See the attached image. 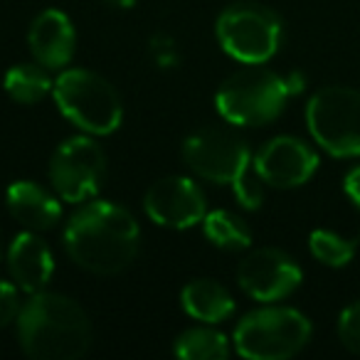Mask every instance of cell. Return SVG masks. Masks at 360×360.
Wrapping results in <instances>:
<instances>
[{
	"instance_id": "2",
	"label": "cell",
	"mask_w": 360,
	"mask_h": 360,
	"mask_svg": "<svg viewBox=\"0 0 360 360\" xmlns=\"http://www.w3.org/2000/svg\"><path fill=\"white\" fill-rule=\"evenodd\" d=\"M91 321L75 299L37 291L18 314V340L35 360H77L91 348Z\"/></svg>"
},
{
	"instance_id": "17",
	"label": "cell",
	"mask_w": 360,
	"mask_h": 360,
	"mask_svg": "<svg viewBox=\"0 0 360 360\" xmlns=\"http://www.w3.org/2000/svg\"><path fill=\"white\" fill-rule=\"evenodd\" d=\"M47 72L50 70L42 67L40 62L37 65H15L6 72L3 86H6L8 96L18 104H37L55 89V79Z\"/></svg>"
},
{
	"instance_id": "22",
	"label": "cell",
	"mask_w": 360,
	"mask_h": 360,
	"mask_svg": "<svg viewBox=\"0 0 360 360\" xmlns=\"http://www.w3.org/2000/svg\"><path fill=\"white\" fill-rule=\"evenodd\" d=\"M338 335H340V343L350 353L360 355V301H355L348 309H343V314L338 319Z\"/></svg>"
},
{
	"instance_id": "1",
	"label": "cell",
	"mask_w": 360,
	"mask_h": 360,
	"mask_svg": "<svg viewBox=\"0 0 360 360\" xmlns=\"http://www.w3.org/2000/svg\"><path fill=\"white\" fill-rule=\"evenodd\" d=\"M65 250L77 266L99 276L124 271L139 255L141 230L126 207L109 200L84 202L65 227Z\"/></svg>"
},
{
	"instance_id": "11",
	"label": "cell",
	"mask_w": 360,
	"mask_h": 360,
	"mask_svg": "<svg viewBox=\"0 0 360 360\" xmlns=\"http://www.w3.org/2000/svg\"><path fill=\"white\" fill-rule=\"evenodd\" d=\"M143 210L155 225L168 230H188L202 222L207 202L200 186L186 175H168L146 191Z\"/></svg>"
},
{
	"instance_id": "3",
	"label": "cell",
	"mask_w": 360,
	"mask_h": 360,
	"mask_svg": "<svg viewBox=\"0 0 360 360\" xmlns=\"http://www.w3.org/2000/svg\"><path fill=\"white\" fill-rule=\"evenodd\" d=\"M304 86L299 75L281 77L271 70L252 65L235 72L217 89L215 104L225 121L235 126H264L284 111L286 99Z\"/></svg>"
},
{
	"instance_id": "4",
	"label": "cell",
	"mask_w": 360,
	"mask_h": 360,
	"mask_svg": "<svg viewBox=\"0 0 360 360\" xmlns=\"http://www.w3.org/2000/svg\"><path fill=\"white\" fill-rule=\"evenodd\" d=\"M55 101L62 116L89 136H109L121 126L124 106L116 89L91 70H62L55 79Z\"/></svg>"
},
{
	"instance_id": "26",
	"label": "cell",
	"mask_w": 360,
	"mask_h": 360,
	"mask_svg": "<svg viewBox=\"0 0 360 360\" xmlns=\"http://www.w3.org/2000/svg\"><path fill=\"white\" fill-rule=\"evenodd\" d=\"M358 242H360V237H358Z\"/></svg>"
},
{
	"instance_id": "5",
	"label": "cell",
	"mask_w": 360,
	"mask_h": 360,
	"mask_svg": "<svg viewBox=\"0 0 360 360\" xmlns=\"http://www.w3.org/2000/svg\"><path fill=\"white\" fill-rule=\"evenodd\" d=\"M311 340V321L286 306L252 311L235 328V350L250 360H286Z\"/></svg>"
},
{
	"instance_id": "24",
	"label": "cell",
	"mask_w": 360,
	"mask_h": 360,
	"mask_svg": "<svg viewBox=\"0 0 360 360\" xmlns=\"http://www.w3.org/2000/svg\"><path fill=\"white\" fill-rule=\"evenodd\" d=\"M343 188H345V195L355 202V207H360V165H355L343 180Z\"/></svg>"
},
{
	"instance_id": "21",
	"label": "cell",
	"mask_w": 360,
	"mask_h": 360,
	"mask_svg": "<svg viewBox=\"0 0 360 360\" xmlns=\"http://www.w3.org/2000/svg\"><path fill=\"white\" fill-rule=\"evenodd\" d=\"M262 186H264V180L257 175V170L255 173L247 170V173L237 180L235 186H232V191H235V198L240 200L242 207H247V210H257V207L262 205V200H264V188Z\"/></svg>"
},
{
	"instance_id": "23",
	"label": "cell",
	"mask_w": 360,
	"mask_h": 360,
	"mask_svg": "<svg viewBox=\"0 0 360 360\" xmlns=\"http://www.w3.org/2000/svg\"><path fill=\"white\" fill-rule=\"evenodd\" d=\"M20 296H18V286H13L11 281L0 279V328L11 326L20 314Z\"/></svg>"
},
{
	"instance_id": "6",
	"label": "cell",
	"mask_w": 360,
	"mask_h": 360,
	"mask_svg": "<svg viewBox=\"0 0 360 360\" xmlns=\"http://www.w3.org/2000/svg\"><path fill=\"white\" fill-rule=\"evenodd\" d=\"M306 124L314 141L335 158L360 155V91L330 84L306 104Z\"/></svg>"
},
{
	"instance_id": "20",
	"label": "cell",
	"mask_w": 360,
	"mask_h": 360,
	"mask_svg": "<svg viewBox=\"0 0 360 360\" xmlns=\"http://www.w3.org/2000/svg\"><path fill=\"white\" fill-rule=\"evenodd\" d=\"M355 240H345L330 230H316L309 237L311 255L326 266H345L355 257Z\"/></svg>"
},
{
	"instance_id": "25",
	"label": "cell",
	"mask_w": 360,
	"mask_h": 360,
	"mask_svg": "<svg viewBox=\"0 0 360 360\" xmlns=\"http://www.w3.org/2000/svg\"><path fill=\"white\" fill-rule=\"evenodd\" d=\"M0 257H3V237H0Z\"/></svg>"
},
{
	"instance_id": "14",
	"label": "cell",
	"mask_w": 360,
	"mask_h": 360,
	"mask_svg": "<svg viewBox=\"0 0 360 360\" xmlns=\"http://www.w3.org/2000/svg\"><path fill=\"white\" fill-rule=\"evenodd\" d=\"M8 269H11L18 289L27 291V294H37V291H45L50 284L52 274H55V259H52L47 242L37 237V232L27 230L11 242Z\"/></svg>"
},
{
	"instance_id": "18",
	"label": "cell",
	"mask_w": 360,
	"mask_h": 360,
	"mask_svg": "<svg viewBox=\"0 0 360 360\" xmlns=\"http://www.w3.org/2000/svg\"><path fill=\"white\" fill-rule=\"evenodd\" d=\"M202 232L215 247L227 252H240L252 245V232L242 217L230 210H215L202 217Z\"/></svg>"
},
{
	"instance_id": "10",
	"label": "cell",
	"mask_w": 360,
	"mask_h": 360,
	"mask_svg": "<svg viewBox=\"0 0 360 360\" xmlns=\"http://www.w3.org/2000/svg\"><path fill=\"white\" fill-rule=\"evenodd\" d=\"M301 279H304L301 266L286 252L274 250V247L250 252L237 266L240 289L262 304L286 299L299 289Z\"/></svg>"
},
{
	"instance_id": "8",
	"label": "cell",
	"mask_w": 360,
	"mask_h": 360,
	"mask_svg": "<svg viewBox=\"0 0 360 360\" xmlns=\"http://www.w3.org/2000/svg\"><path fill=\"white\" fill-rule=\"evenodd\" d=\"M183 158L198 178L217 186H235L252 163L250 146L245 143V139L215 126L188 136L183 143Z\"/></svg>"
},
{
	"instance_id": "7",
	"label": "cell",
	"mask_w": 360,
	"mask_h": 360,
	"mask_svg": "<svg viewBox=\"0 0 360 360\" xmlns=\"http://www.w3.org/2000/svg\"><path fill=\"white\" fill-rule=\"evenodd\" d=\"M217 40L232 60L242 65H264L281 45V20L259 3H235L217 18Z\"/></svg>"
},
{
	"instance_id": "13",
	"label": "cell",
	"mask_w": 360,
	"mask_h": 360,
	"mask_svg": "<svg viewBox=\"0 0 360 360\" xmlns=\"http://www.w3.org/2000/svg\"><path fill=\"white\" fill-rule=\"evenodd\" d=\"M27 45L35 57L47 70H65L75 57L77 35L72 20L62 11H42L32 20L30 32H27Z\"/></svg>"
},
{
	"instance_id": "19",
	"label": "cell",
	"mask_w": 360,
	"mask_h": 360,
	"mask_svg": "<svg viewBox=\"0 0 360 360\" xmlns=\"http://www.w3.org/2000/svg\"><path fill=\"white\" fill-rule=\"evenodd\" d=\"M175 355L183 360H225L230 355V340L215 328H188L175 340Z\"/></svg>"
},
{
	"instance_id": "16",
	"label": "cell",
	"mask_w": 360,
	"mask_h": 360,
	"mask_svg": "<svg viewBox=\"0 0 360 360\" xmlns=\"http://www.w3.org/2000/svg\"><path fill=\"white\" fill-rule=\"evenodd\" d=\"M180 304L191 319L207 326L222 323L235 311V299L230 296V291L212 279L188 281L183 286V294H180Z\"/></svg>"
},
{
	"instance_id": "12",
	"label": "cell",
	"mask_w": 360,
	"mask_h": 360,
	"mask_svg": "<svg viewBox=\"0 0 360 360\" xmlns=\"http://www.w3.org/2000/svg\"><path fill=\"white\" fill-rule=\"evenodd\" d=\"M319 168V155L309 143L294 136L266 141L255 155V170L271 188H299L309 183Z\"/></svg>"
},
{
	"instance_id": "15",
	"label": "cell",
	"mask_w": 360,
	"mask_h": 360,
	"mask_svg": "<svg viewBox=\"0 0 360 360\" xmlns=\"http://www.w3.org/2000/svg\"><path fill=\"white\" fill-rule=\"evenodd\" d=\"M8 210L22 227L32 232H45L60 222L62 207L52 193L32 180H18L6 193Z\"/></svg>"
},
{
	"instance_id": "9",
	"label": "cell",
	"mask_w": 360,
	"mask_h": 360,
	"mask_svg": "<svg viewBox=\"0 0 360 360\" xmlns=\"http://www.w3.org/2000/svg\"><path fill=\"white\" fill-rule=\"evenodd\" d=\"M106 178V155L89 136L67 139L52 153L50 180L57 195L67 202H86L96 198Z\"/></svg>"
}]
</instances>
